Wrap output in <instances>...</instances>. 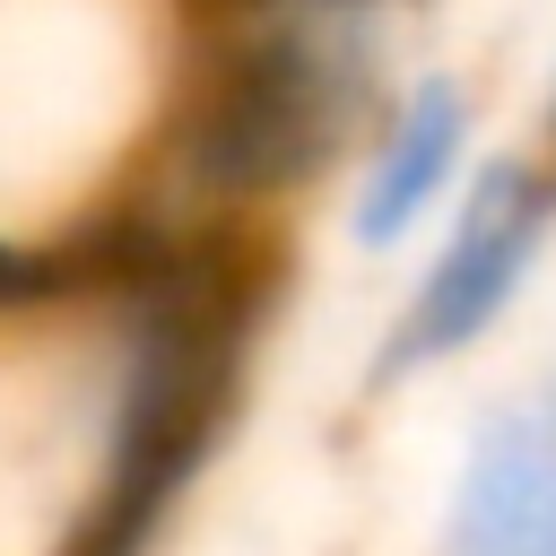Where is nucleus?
<instances>
[{
	"mask_svg": "<svg viewBox=\"0 0 556 556\" xmlns=\"http://www.w3.org/2000/svg\"><path fill=\"white\" fill-rule=\"evenodd\" d=\"M547 235H556V165L547 156H495L460 191L452 235L434 243V261L417 269V287L400 295V313L382 330V382L469 356L513 313V295L530 287Z\"/></svg>",
	"mask_w": 556,
	"mask_h": 556,
	"instance_id": "nucleus-1",
	"label": "nucleus"
},
{
	"mask_svg": "<svg viewBox=\"0 0 556 556\" xmlns=\"http://www.w3.org/2000/svg\"><path fill=\"white\" fill-rule=\"evenodd\" d=\"M460 156H469V87L460 78H417L391 96V113L374 122L365 139V174H356V200H348V235L365 252H391L408 243L460 182Z\"/></svg>",
	"mask_w": 556,
	"mask_h": 556,
	"instance_id": "nucleus-2",
	"label": "nucleus"
},
{
	"mask_svg": "<svg viewBox=\"0 0 556 556\" xmlns=\"http://www.w3.org/2000/svg\"><path fill=\"white\" fill-rule=\"evenodd\" d=\"M521 408H530V495H539L530 556H556V374H539L521 391Z\"/></svg>",
	"mask_w": 556,
	"mask_h": 556,
	"instance_id": "nucleus-3",
	"label": "nucleus"
},
{
	"mask_svg": "<svg viewBox=\"0 0 556 556\" xmlns=\"http://www.w3.org/2000/svg\"><path fill=\"white\" fill-rule=\"evenodd\" d=\"M539 156L556 165V78H547V104H539Z\"/></svg>",
	"mask_w": 556,
	"mask_h": 556,
	"instance_id": "nucleus-4",
	"label": "nucleus"
}]
</instances>
